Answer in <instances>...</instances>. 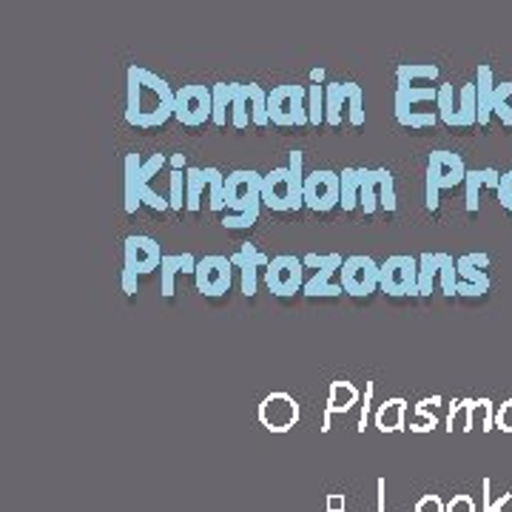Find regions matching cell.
<instances>
[{
    "label": "cell",
    "instance_id": "obj_1",
    "mask_svg": "<svg viewBox=\"0 0 512 512\" xmlns=\"http://www.w3.org/2000/svg\"><path fill=\"white\" fill-rule=\"evenodd\" d=\"M128 94H126V120L128 126L151 128L165 126L177 109V92L165 83L160 74L128 66Z\"/></svg>",
    "mask_w": 512,
    "mask_h": 512
},
{
    "label": "cell",
    "instance_id": "obj_2",
    "mask_svg": "<svg viewBox=\"0 0 512 512\" xmlns=\"http://www.w3.org/2000/svg\"><path fill=\"white\" fill-rule=\"evenodd\" d=\"M225 208L231 214L222 217V228L242 231L259 220L262 211V174L251 168H239L225 177Z\"/></svg>",
    "mask_w": 512,
    "mask_h": 512
},
{
    "label": "cell",
    "instance_id": "obj_3",
    "mask_svg": "<svg viewBox=\"0 0 512 512\" xmlns=\"http://www.w3.org/2000/svg\"><path fill=\"white\" fill-rule=\"evenodd\" d=\"M467 180V165L461 160V154L456 151H433L430 160H427V197L424 205L427 211H436L439 208V194L447 188H456L458 183Z\"/></svg>",
    "mask_w": 512,
    "mask_h": 512
},
{
    "label": "cell",
    "instance_id": "obj_4",
    "mask_svg": "<svg viewBox=\"0 0 512 512\" xmlns=\"http://www.w3.org/2000/svg\"><path fill=\"white\" fill-rule=\"evenodd\" d=\"M262 205L271 211H299L305 205V180L293 177L291 168H274L262 177Z\"/></svg>",
    "mask_w": 512,
    "mask_h": 512
},
{
    "label": "cell",
    "instance_id": "obj_5",
    "mask_svg": "<svg viewBox=\"0 0 512 512\" xmlns=\"http://www.w3.org/2000/svg\"><path fill=\"white\" fill-rule=\"evenodd\" d=\"M268 117L279 128L308 126V89L302 86H276L274 92H268Z\"/></svg>",
    "mask_w": 512,
    "mask_h": 512
},
{
    "label": "cell",
    "instance_id": "obj_6",
    "mask_svg": "<svg viewBox=\"0 0 512 512\" xmlns=\"http://www.w3.org/2000/svg\"><path fill=\"white\" fill-rule=\"evenodd\" d=\"M379 291L402 299V296H419V259L416 256H387L379 271Z\"/></svg>",
    "mask_w": 512,
    "mask_h": 512
},
{
    "label": "cell",
    "instance_id": "obj_7",
    "mask_svg": "<svg viewBox=\"0 0 512 512\" xmlns=\"http://www.w3.org/2000/svg\"><path fill=\"white\" fill-rule=\"evenodd\" d=\"M234 265H231V256H202L197 262V271H194V282H197V291L208 299H220L225 293L231 291V282H234Z\"/></svg>",
    "mask_w": 512,
    "mask_h": 512
},
{
    "label": "cell",
    "instance_id": "obj_8",
    "mask_svg": "<svg viewBox=\"0 0 512 512\" xmlns=\"http://www.w3.org/2000/svg\"><path fill=\"white\" fill-rule=\"evenodd\" d=\"M265 285L274 296H282V299L296 296V291L305 288V262L288 254L274 256L271 265L265 268Z\"/></svg>",
    "mask_w": 512,
    "mask_h": 512
},
{
    "label": "cell",
    "instance_id": "obj_9",
    "mask_svg": "<svg viewBox=\"0 0 512 512\" xmlns=\"http://www.w3.org/2000/svg\"><path fill=\"white\" fill-rule=\"evenodd\" d=\"M379 271H382V265L373 256H348L342 265V288L348 296L365 299L373 291H379Z\"/></svg>",
    "mask_w": 512,
    "mask_h": 512
},
{
    "label": "cell",
    "instance_id": "obj_10",
    "mask_svg": "<svg viewBox=\"0 0 512 512\" xmlns=\"http://www.w3.org/2000/svg\"><path fill=\"white\" fill-rule=\"evenodd\" d=\"M174 117L188 128L202 126L205 120L214 117V92L208 86H200V83H191V86L177 89V109H174Z\"/></svg>",
    "mask_w": 512,
    "mask_h": 512
},
{
    "label": "cell",
    "instance_id": "obj_11",
    "mask_svg": "<svg viewBox=\"0 0 512 512\" xmlns=\"http://www.w3.org/2000/svg\"><path fill=\"white\" fill-rule=\"evenodd\" d=\"M342 202V180L330 168H316L305 177V208L325 214Z\"/></svg>",
    "mask_w": 512,
    "mask_h": 512
},
{
    "label": "cell",
    "instance_id": "obj_12",
    "mask_svg": "<svg viewBox=\"0 0 512 512\" xmlns=\"http://www.w3.org/2000/svg\"><path fill=\"white\" fill-rule=\"evenodd\" d=\"M259 421L271 433H288L299 421V402L285 390H274L259 402Z\"/></svg>",
    "mask_w": 512,
    "mask_h": 512
},
{
    "label": "cell",
    "instance_id": "obj_13",
    "mask_svg": "<svg viewBox=\"0 0 512 512\" xmlns=\"http://www.w3.org/2000/svg\"><path fill=\"white\" fill-rule=\"evenodd\" d=\"M160 242L151 237H128L126 239V268L137 276H146L163 265Z\"/></svg>",
    "mask_w": 512,
    "mask_h": 512
},
{
    "label": "cell",
    "instance_id": "obj_14",
    "mask_svg": "<svg viewBox=\"0 0 512 512\" xmlns=\"http://www.w3.org/2000/svg\"><path fill=\"white\" fill-rule=\"evenodd\" d=\"M342 265H345V259H342V256L330 254L328 265H325L322 271H316V276H313V279H308V282H305L302 293H305V296H311V299H316V296H342V293H345V288L330 282L333 271H342Z\"/></svg>",
    "mask_w": 512,
    "mask_h": 512
},
{
    "label": "cell",
    "instance_id": "obj_15",
    "mask_svg": "<svg viewBox=\"0 0 512 512\" xmlns=\"http://www.w3.org/2000/svg\"><path fill=\"white\" fill-rule=\"evenodd\" d=\"M387 168H359V205L365 214H376L379 205V194H382V180Z\"/></svg>",
    "mask_w": 512,
    "mask_h": 512
},
{
    "label": "cell",
    "instance_id": "obj_16",
    "mask_svg": "<svg viewBox=\"0 0 512 512\" xmlns=\"http://www.w3.org/2000/svg\"><path fill=\"white\" fill-rule=\"evenodd\" d=\"M439 100V89L433 86H407V83H399L396 89V120L404 123L410 114H413V106L416 103H436Z\"/></svg>",
    "mask_w": 512,
    "mask_h": 512
},
{
    "label": "cell",
    "instance_id": "obj_17",
    "mask_svg": "<svg viewBox=\"0 0 512 512\" xmlns=\"http://www.w3.org/2000/svg\"><path fill=\"white\" fill-rule=\"evenodd\" d=\"M143 157L140 154H128L126 157V214H137V208L143 205Z\"/></svg>",
    "mask_w": 512,
    "mask_h": 512
},
{
    "label": "cell",
    "instance_id": "obj_18",
    "mask_svg": "<svg viewBox=\"0 0 512 512\" xmlns=\"http://www.w3.org/2000/svg\"><path fill=\"white\" fill-rule=\"evenodd\" d=\"M197 256L194 254H177V256H163V265H160V288H163L165 299L174 296V276L177 274H194L197 271Z\"/></svg>",
    "mask_w": 512,
    "mask_h": 512
},
{
    "label": "cell",
    "instance_id": "obj_19",
    "mask_svg": "<svg viewBox=\"0 0 512 512\" xmlns=\"http://www.w3.org/2000/svg\"><path fill=\"white\" fill-rule=\"evenodd\" d=\"M476 97H478V126H487L490 117L495 114V83L490 66H481L478 69L476 80Z\"/></svg>",
    "mask_w": 512,
    "mask_h": 512
},
{
    "label": "cell",
    "instance_id": "obj_20",
    "mask_svg": "<svg viewBox=\"0 0 512 512\" xmlns=\"http://www.w3.org/2000/svg\"><path fill=\"white\" fill-rule=\"evenodd\" d=\"M404 416H407V399H402V396L387 399L376 410V427L382 433H399V430H404Z\"/></svg>",
    "mask_w": 512,
    "mask_h": 512
},
{
    "label": "cell",
    "instance_id": "obj_21",
    "mask_svg": "<svg viewBox=\"0 0 512 512\" xmlns=\"http://www.w3.org/2000/svg\"><path fill=\"white\" fill-rule=\"evenodd\" d=\"M359 387L353 382H345V379H339V382H330L328 390V407L333 413H348L353 410L356 404H359Z\"/></svg>",
    "mask_w": 512,
    "mask_h": 512
},
{
    "label": "cell",
    "instance_id": "obj_22",
    "mask_svg": "<svg viewBox=\"0 0 512 512\" xmlns=\"http://www.w3.org/2000/svg\"><path fill=\"white\" fill-rule=\"evenodd\" d=\"M254 123L251 106H248V89L245 83H231V126L248 128Z\"/></svg>",
    "mask_w": 512,
    "mask_h": 512
},
{
    "label": "cell",
    "instance_id": "obj_23",
    "mask_svg": "<svg viewBox=\"0 0 512 512\" xmlns=\"http://www.w3.org/2000/svg\"><path fill=\"white\" fill-rule=\"evenodd\" d=\"M342 109H348L345 83H328L325 86V123L328 126H339L342 123Z\"/></svg>",
    "mask_w": 512,
    "mask_h": 512
},
{
    "label": "cell",
    "instance_id": "obj_24",
    "mask_svg": "<svg viewBox=\"0 0 512 512\" xmlns=\"http://www.w3.org/2000/svg\"><path fill=\"white\" fill-rule=\"evenodd\" d=\"M441 404V396H433V399H421L416 404V416L410 421V430L413 433H430L433 427H439V416H436V407Z\"/></svg>",
    "mask_w": 512,
    "mask_h": 512
},
{
    "label": "cell",
    "instance_id": "obj_25",
    "mask_svg": "<svg viewBox=\"0 0 512 512\" xmlns=\"http://www.w3.org/2000/svg\"><path fill=\"white\" fill-rule=\"evenodd\" d=\"M478 123V97H476V83H467L461 92H458V126L470 128Z\"/></svg>",
    "mask_w": 512,
    "mask_h": 512
},
{
    "label": "cell",
    "instance_id": "obj_26",
    "mask_svg": "<svg viewBox=\"0 0 512 512\" xmlns=\"http://www.w3.org/2000/svg\"><path fill=\"white\" fill-rule=\"evenodd\" d=\"M205 171L202 168H188L185 171V208L197 214L202 205V188H205Z\"/></svg>",
    "mask_w": 512,
    "mask_h": 512
},
{
    "label": "cell",
    "instance_id": "obj_27",
    "mask_svg": "<svg viewBox=\"0 0 512 512\" xmlns=\"http://www.w3.org/2000/svg\"><path fill=\"white\" fill-rule=\"evenodd\" d=\"M436 106H439V120L444 126H458V103L456 86H453V83H441Z\"/></svg>",
    "mask_w": 512,
    "mask_h": 512
},
{
    "label": "cell",
    "instance_id": "obj_28",
    "mask_svg": "<svg viewBox=\"0 0 512 512\" xmlns=\"http://www.w3.org/2000/svg\"><path fill=\"white\" fill-rule=\"evenodd\" d=\"M342 211H356L359 208V168H342Z\"/></svg>",
    "mask_w": 512,
    "mask_h": 512
},
{
    "label": "cell",
    "instance_id": "obj_29",
    "mask_svg": "<svg viewBox=\"0 0 512 512\" xmlns=\"http://www.w3.org/2000/svg\"><path fill=\"white\" fill-rule=\"evenodd\" d=\"M396 77H399V83H407V86H413L416 80H439V66H433V63H402L396 69Z\"/></svg>",
    "mask_w": 512,
    "mask_h": 512
},
{
    "label": "cell",
    "instance_id": "obj_30",
    "mask_svg": "<svg viewBox=\"0 0 512 512\" xmlns=\"http://www.w3.org/2000/svg\"><path fill=\"white\" fill-rule=\"evenodd\" d=\"M248 89V106H251V117H254V126H268L271 117H268V92L256 83H245Z\"/></svg>",
    "mask_w": 512,
    "mask_h": 512
},
{
    "label": "cell",
    "instance_id": "obj_31",
    "mask_svg": "<svg viewBox=\"0 0 512 512\" xmlns=\"http://www.w3.org/2000/svg\"><path fill=\"white\" fill-rule=\"evenodd\" d=\"M345 97H348V120L353 128L365 126V92L359 83H345Z\"/></svg>",
    "mask_w": 512,
    "mask_h": 512
},
{
    "label": "cell",
    "instance_id": "obj_32",
    "mask_svg": "<svg viewBox=\"0 0 512 512\" xmlns=\"http://www.w3.org/2000/svg\"><path fill=\"white\" fill-rule=\"evenodd\" d=\"M205 171V183H208V208L222 211L225 208V177L220 168H202Z\"/></svg>",
    "mask_w": 512,
    "mask_h": 512
},
{
    "label": "cell",
    "instance_id": "obj_33",
    "mask_svg": "<svg viewBox=\"0 0 512 512\" xmlns=\"http://www.w3.org/2000/svg\"><path fill=\"white\" fill-rule=\"evenodd\" d=\"M439 276V254L419 256V296H430Z\"/></svg>",
    "mask_w": 512,
    "mask_h": 512
},
{
    "label": "cell",
    "instance_id": "obj_34",
    "mask_svg": "<svg viewBox=\"0 0 512 512\" xmlns=\"http://www.w3.org/2000/svg\"><path fill=\"white\" fill-rule=\"evenodd\" d=\"M231 265H234V268H256V271H259V268H268L271 259L262 254V251H256L251 242H242V248L231 256Z\"/></svg>",
    "mask_w": 512,
    "mask_h": 512
},
{
    "label": "cell",
    "instance_id": "obj_35",
    "mask_svg": "<svg viewBox=\"0 0 512 512\" xmlns=\"http://www.w3.org/2000/svg\"><path fill=\"white\" fill-rule=\"evenodd\" d=\"M439 279H441V293L444 296H458V268L456 259L447 254H439Z\"/></svg>",
    "mask_w": 512,
    "mask_h": 512
},
{
    "label": "cell",
    "instance_id": "obj_36",
    "mask_svg": "<svg viewBox=\"0 0 512 512\" xmlns=\"http://www.w3.org/2000/svg\"><path fill=\"white\" fill-rule=\"evenodd\" d=\"M211 92H214V117H211V123L225 126L228 123V109H231V83H217V86H211Z\"/></svg>",
    "mask_w": 512,
    "mask_h": 512
},
{
    "label": "cell",
    "instance_id": "obj_37",
    "mask_svg": "<svg viewBox=\"0 0 512 512\" xmlns=\"http://www.w3.org/2000/svg\"><path fill=\"white\" fill-rule=\"evenodd\" d=\"M308 117H311V126L325 123V86L319 83L308 86Z\"/></svg>",
    "mask_w": 512,
    "mask_h": 512
},
{
    "label": "cell",
    "instance_id": "obj_38",
    "mask_svg": "<svg viewBox=\"0 0 512 512\" xmlns=\"http://www.w3.org/2000/svg\"><path fill=\"white\" fill-rule=\"evenodd\" d=\"M467 197H464V205H467V214H476L478 211V191L484 188V180H481V171H467Z\"/></svg>",
    "mask_w": 512,
    "mask_h": 512
},
{
    "label": "cell",
    "instance_id": "obj_39",
    "mask_svg": "<svg viewBox=\"0 0 512 512\" xmlns=\"http://www.w3.org/2000/svg\"><path fill=\"white\" fill-rule=\"evenodd\" d=\"M456 268H458V276H461V282H470V285H487V288H490V276L484 274V271H478V268H473L464 256H458Z\"/></svg>",
    "mask_w": 512,
    "mask_h": 512
},
{
    "label": "cell",
    "instance_id": "obj_40",
    "mask_svg": "<svg viewBox=\"0 0 512 512\" xmlns=\"http://www.w3.org/2000/svg\"><path fill=\"white\" fill-rule=\"evenodd\" d=\"M476 421H478V427H481L484 433L495 430V407H493V402L487 399V396L476 399Z\"/></svg>",
    "mask_w": 512,
    "mask_h": 512
},
{
    "label": "cell",
    "instance_id": "obj_41",
    "mask_svg": "<svg viewBox=\"0 0 512 512\" xmlns=\"http://www.w3.org/2000/svg\"><path fill=\"white\" fill-rule=\"evenodd\" d=\"M168 202H171V211H183V205H185V174L183 171H171V194H168Z\"/></svg>",
    "mask_w": 512,
    "mask_h": 512
},
{
    "label": "cell",
    "instance_id": "obj_42",
    "mask_svg": "<svg viewBox=\"0 0 512 512\" xmlns=\"http://www.w3.org/2000/svg\"><path fill=\"white\" fill-rule=\"evenodd\" d=\"M379 205H382L387 214L396 211V185H393V174L387 171L382 180V194H379Z\"/></svg>",
    "mask_w": 512,
    "mask_h": 512
},
{
    "label": "cell",
    "instance_id": "obj_43",
    "mask_svg": "<svg viewBox=\"0 0 512 512\" xmlns=\"http://www.w3.org/2000/svg\"><path fill=\"white\" fill-rule=\"evenodd\" d=\"M439 123V114H433V111H413L407 120H404V128H430Z\"/></svg>",
    "mask_w": 512,
    "mask_h": 512
},
{
    "label": "cell",
    "instance_id": "obj_44",
    "mask_svg": "<svg viewBox=\"0 0 512 512\" xmlns=\"http://www.w3.org/2000/svg\"><path fill=\"white\" fill-rule=\"evenodd\" d=\"M373 393H376V384L365 382V399H362V416H359V433H365L367 421H370V407H373Z\"/></svg>",
    "mask_w": 512,
    "mask_h": 512
},
{
    "label": "cell",
    "instance_id": "obj_45",
    "mask_svg": "<svg viewBox=\"0 0 512 512\" xmlns=\"http://www.w3.org/2000/svg\"><path fill=\"white\" fill-rule=\"evenodd\" d=\"M495 427L504 433H512V399L501 402V407L495 410Z\"/></svg>",
    "mask_w": 512,
    "mask_h": 512
},
{
    "label": "cell",
    "instance_id": "obj_46",
    "mask_svg": "<svg viewBox=\"0 0 512 512\" xmlns=\"http://www.w3.org/2000/svg\"><path fill=\"white\" fill-rule=\"evenodd\" d=\"M163 165H165V154H154L151 160H146V163H143V171H140V174H143V185H146V188H148V183H151V180L160 174V168H163Z\"/></svg>",
    "mask_w": 512,
    "mask_h": 512
},
{
    "label": "cell",
    "instance_id": "obj_47",
    "mask_svg": "<svg viewBox=\"0 0 512 512\" xmlns=\"http://www.w3.org/2000/svg\"><path fill=\"white\" fill-rule=\"evenodd\" d=\"M476 427V399H464V410H461V430L470 433Z\"/></svg>",
    "mask_w": 512,
    "mask_h": 512
},
{
    "label": "cell",
    "instance_id": "obj_48",
    "mask_svg": "<svg viewBox=\"0 0 512 512\" xmlns=\"http://www.w3.org/2000/svg\"><path fill=\"white\" fill-rule=\"evenodd\" d=\"M498 200H501V205H504L507 211H512V171L501 174V185H498Z\"/></svg>",
    "mask_w": 512,
    "mask_h": 512
},
{
    "label": "cell",
    "instance_id": "obj_49",
    "mask_svg": "<svg viewBox=\"0 0 512 512\" xmlns=\"http://www.w3.org/2000/svg\"><path fill=\"white\" fill-rule=\"evenodd\" d=\"M143 205H148V208H154V211H168L171 208V202L165 200V197H160L151 185H148L146 191H143Z\"/></svg>",
    "mask_w": 512,
    "mask_h": 512
},
{
    "label": "cell",
    "instance_id": "obj_50",
    "mask_svg": "<svg viewBox=\"0 0 512 512\" xmlns=\"http://www.w3.org/2000/svg\"><path fill=\"white\" fill-rule=\"evenodd\" d=\"M239 274H242V293L245 296H254L256 293V268H239Z\"/></svg>",
    "mask_w": 512,
    "mask_h": 512
},
{
    "label": "cell",
    "instance_id": "obj_51",
    "mask_svg": "<svg viewBox=\"0 0 512 512\" xmlns=\"http://www.w3.org/2000/svg\"><path fill=\"white\" fill-rule=\"evenodd\" d=\"M461 410H464V399H453L450 402V413H447V433H453L456 430V421H461Z\"/></svg>",
    "mask_w": 512,
    "mask_h": 512
},
{
    "label": "cell",
    "instance_id": "obj_52",
    "mask_svg": "<svg viewBox=\"0 0 512 512\" xmlns=\"http://www.w3.org/2000/svg\"><path fill=\"white\" fill-rule=\"evenodd\" d=\"M487 291H490L487 285H470V282L458 279V296H484Z\"/></svg>",
    "mask_w": 512,
    "mask_h": 512
},
{
    "label": "cell",
    "instance_id": "obj_53",
    "mask_svg": "<svg viewBox=\"0 0 512 512\" xmlns=\"http://www.w3.org/2000/svg\"><path fill=\"white\" fill-rule=\"evenodd\" d=\"M450 512H476V507H473V498H467V495H456V498H453V504H450Z\"/></svg>",
    "mask_w": 512,
    "mask_h": 512
},
{
    "label": "cell",
    "instance_id": "obj_54",
    "mask_svg": "<svg viewBox=\"0 0 512 512\" xmlns=\"http://www.w3.org/2000/svg\"><path fill=\"white\" fill-rule=\"evenodd\" d=\"M416 512H441V501L436 495H427V498H421L419 501Z\"/></svg>",
    "mask_w": 512,
    "mask_h": 512
},
{
    "label": "cell",
    "instance_id": "obj_55",
    "mask_svg": "<svg viewBox=\"0 0 512 512\" xmlns=\"http://www.w3.org/2000/svg\"><path fill=\"white\" fill-rule=\"evenodd\" d=\"M120 279H123V291H126L128 296H134V293H137V274L123 268V276H120Z\"/></svg>",
    "mask_w": 512,
    "mask_h": 512
},
{
    "label": "cell",
    "instance_id": "obj_56",
    "mask_svg": "<svg viewBox=\"0 0 512 512\" xmlns=\"http://www.w3.org/2000/svg\"><path fill=\"white\" fill-rule=\"evenodd\" d=\"M328 259H330V254L328 256L308 254V256H305V259H302V262H305V268H316V271H322V268L328 265Z\"/></svg>",
    "mask_w": 512,
    "mask_h": 512
},
{
    "label": "cell",
    "instance_id": "obj_57",
    "mask_svg": "<svg viewBox=\"0 0 512 512\" xmlns=\"http://www.w3.org/2000/svg\"><path fill=\"white\" fill-rule=\"evenodd\" d=\"M473 268H478V271H484V268H490V256L487 254H467L464 256Z\"/></svg>",
    "mask_w": 512,
    "mask_h": 512
},
{
    "label": "cell",
    "instance_id": "obj_58",
    "mask_svg": "<svg viewBox=\"0 0 512 512\" xmlns=\"http://www.w3.org/2000/svg\"><path fill=\"white\" fill-rule=\"evenodd\" d=\"M495 114L501 117V123H504V126H512V106H510V103H498V106H495Z\"/></svg>",
    "mask_w": 512,
    "mask_h": 512
},
{
    "label": "cell",
    "instance_id": "obj_59",
    "mask_svg": "<svg viewBox=\"0 0 512 512\" xmlns=\"http://www.w3.org/2000/svg\"><path fill=\"white\" fill-rule=\"evenodd\" d=\"M171 168H174V171H188V160H185V154H174V157H171Z\"/></svg>",
    "mask_w": 512,
    "mask_h": 512
},
{
    "label": "cell",
    "instance_id": "obj_60",
    "mask_svg": "<svg viewBox=\"0 0 512 512\" xmlns=\"http://www.w3.org/2000/svg\"><path fill=\"white\" fill-rule=\"evenodd\" d=\"M328 507L333 512H339V510H345V498H339V495H330L328 498Z\"/></svg>",
    "mask_w": 512,
    "mask_h": 512
},
{
    "label": "cell",
    "instance_id": "obj_61",
    "mask_svg": "<svg viewBox=\"0 0 512 512\" xmlns=\"http://www.w3.org/2000/svg\"><path fill=\"white\" fill-rule=\"evenodd\" d=\"M311 80H313V83H319V86H322V83H325V69H313Z\"/></svg>",
    "mask_w": 512,
    "mask_h": 512
},
{
    "label": "cell",
    "instance_id": "obj_62",
    "mask_svg": "<svg viewBox=\"0 0 512 512\" xmlns=\"http://www.w3.org/2000/svg\"><path fill=\"white\" fill-rule=\"evenodd\" d=\"M330 416H333V410H330V407H325V419H322V433H328V430H330Z\"/></svg>",
    "mask_w": 512,
    "mask_h": 512
}]
</instances>
